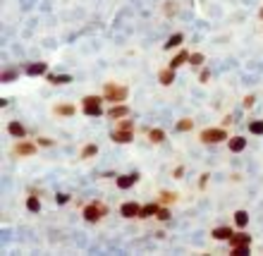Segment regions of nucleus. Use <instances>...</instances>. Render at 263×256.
Masks as SVG:
<instances>
[{"mask_svg": "<svg viewBox=\"0 0 263 256\" xmlns=\"http://www.w3.org/2000/svg\"><path fill=\"white\" fill-rule=\"evenodd\" d=\"M74 113H77V108H74V106H55V115H62V117H72Z\"/></svg>", "mask_w": 263, "mask_h": 256, "instance_id": "22", "label": "nucleus"}, {"mask_svg": "<svg viewBox=\"0 0 263 256\" xmlns=\"http://www.w3.org/2000/svg\"><path fill=\"white\" fill-rule=\"evenodd\" d=\"M148 139H151L153 144H163L165 142V132L158 129V127H156V129H148Z\"/></svg>", "mask_w": 263, "mask_h": 256, "instance_id": "21", "label": "nucleus"}, {"mask_svg": "<svg viewBox=\"0 0 263 256\" xmlns=\"http://www.w3.org/2000/svg\"><path fill=\"white\" fill-rule=\"evenodd\" d=\"M103 216H108V206H105V203L93 201V203L84 206V218H87L88 223H98Z\"/></svg>", "mask_w": 263, "mask_h": 256, "instance_id": "2", "label": "nucleus"}, {"mask_svg": "<svg viewBox=\"0 0 263 256\" xmlns=\"http://www.w3.org/2000/svg\"><path fill=\"white\" fill-rule=\"evenodd\" d=\"M254 103H256V96H251V93H249V96H244V108H251Z\"/></svg>", "mask_w": 263, "mask_h": 256, "instance_id": "33", "label": "nucleus"}, {"mask_svg": "<svg viewBox=\"0 0 263 256\" xmlns=\"http://www.w3.org/2000/svg\"><path fill=\"white\" fill-rule=\"evenodd\" d=\"M182 41H184V34H173V36L168 38V43H165V51H173L177 46H182Z\"/></svg>", "mask_w": 263, "mask_h": 256, "instance_id": "20", "label": "nucleus"}, {"mask_svg": "<svg viewBox=\"0 0 263 256\" xmlns=\"http://www.w3.org/2000/svg\"><path fill=\"white\" fill-rule=\"evenodd\" d=\"M27 74L29 77H43V74H48V62H31L29 67H27Z\"/></svg>", "mask_w": 263, "mask_h": 256, "instance_id": "9", "label": "nucleus"}, {"mask_svg": "<svg viewBox=\"0 0 263 256\" xmlns=\"http://www.w3.org/2000/svg\"><path fill=\"white\" fill-rule=\"evenodd\" d=\"M158 208H160V203L151 201V203H146V206H141V216H139V218H151V216H156Z\"/></svg>", "mask_w": 263, "mask_h": 256, "instance_id": "16", "label": "nucleus"}, {"mask_svg": "<svg viewBox=\"0 0 263 256\" xmlns=\"http://www.w3.org/2000/svg\"><path fill=\"white\" fill-rule=\"evenodd\" d=\"M38 146H53V139H48V137H38Z\"/></svg>", "mask_w": 263, "mask_h": 256, "instance_id": "35", "label": "nucleus"}, {"mask_svg": "<svg viewBox=\"0 0 263 256\" xmlns=\"http://www.w3.org/2000/svg\"><path fill=\"white\" fill-rule=\"evenodd\" d=\"M110 139L117 144H129L134 139V129H113V134H110Z\"/></svg>", "mask_w": 263, "mask_h": 256, "instance_id": "6", "label": "nucleus"}, {"mask_svg": "<svg viewBox=\"0 0 263 256\" xmlns=\"http://www.w3.org/2000/svg\"><path fill=\"white\" fill-rule=\"evenodd\" d=\"M139 182V175L137 172H129V175H120L117 177V187L120 189H129V187H134Z\"/></svg>", "mask_w": 263, "mask_h": 256, "instance_id": "7", "label": "nucleus"}, {"mask_svg": "<svg viewBox=\"0 0 263 256\" xmlns=\"http://www.w3.org/2000/svg\"><path fill=\"white\" fill-rule=\"evenodd\" d=\"M206 182H208V175H201V182H199V187H201V189L206 187Z\"/></svg>", "mask_w": 263, "mask_h": 256, "instance_id": "37", "label": "nucleus"}, {"mask_svg": "<svg viewBox=\"0 0 263 256\" xmlns=\"http://www.w3.org/2000/svg\"><path fill=\"white\" fill-rule=\"evenodd\" d=\"M7 132H10L15 139H24V137H27V129H24V125H19V122H10V125H7Z\"/></svg>", "mask_w": 263, "mask_h": 256, "instance_id": "12", "label": "nucleus"}, {"mask_svg": "<svg viewBox=\"0 0 263 256\" xmlns=\"http://www.w3.org/2000/svg\"><path fill=\"white\" fill-rule=\"evenodd\" d=\"M234 223H237V228H242V230H244L246 225H249V213L239 208V211L234 213Z\"/></svg>", "mask_w": 263, "mask_h": 256, "instance_id": "18", "label": "nucleus"}, {"mask_svg": "<svg viewBox=\"0 0 263 256\" xmlns=\"http://www.w3.org/2000/svg\"><path fill=\"white\" fill-rule=\"evenodd\" d=\"M175 199H177V194H175V192H160V203H163V206L173 203Z\"/></svg>", "mask_w": 263, "mask_h": 256, "instance_id": "27", "label": "nucleus"}, {"mask_svg": "<svg viewBox=\"0 0 263 256\" xmlns=\"http://www.w3.org/2000/svg\"><path fill=\"white\" fill-rule=\"evenodd\" d=\"M177 129H179V132H192V129H194V120H189V117L179 120V122H177Z\"/></svg>", "mask_w": 263, "mask_h": 256, "instance_id": "24", "label": "nucleus"}, {"mask_svg": "<svg viewBox=\"0 0 263 256\" xmlns=\"http://www.w3.org/2000/svg\"><path fill=\"white\" fill-rule=\"evenodd\" d=\"M237 244H251V237L244 232H234L232 239H230V247H237Z\"/></svg>", "mask_w": 263, "mask_h": 256, "instance_id": "17", "label": "nucleus"}, {"mask_svg": "<svg viewBox=\"0 0 263 256\" xmlns=\"http://www.w3.org/2000/svg\"><path fill=\"white\" fill-rule=\"evenodd\" d=\"M259 15H261V19H263V10H261V12H259Z\"/></svg>", "mask_w": 263, "mask_h": 256, "instance_id": "39", "label": "nucleus"}, {"mask_svg": "<svg viewBox=\"0 0 263 256\" xmlns=\"http://www.w3.org/2000/svg\"><path fill=\"white\" fill-rule=\"evenodd\" d=\"M158 82H160L163 86H170L173 82H175V70H173V67L160 70V72H158Z\"/></svg>", "mask_w": 263, "mask_h": 256, "instance_id": "11", "label": "nucleus"}, {"mask_svg": "<svg viewBox=\"0 0 263 256\" xmlns=\"http://www.w3.org/2000/svg\"><path fill=\"white\" fill-rule=\"evenodd\" d=\"M120 213H122L124 218H139V216H141V206H139L137 201H124V203L120 206Z\"/></svg>", "mask_w": 263, "mask_h": 256, "instance_id": "5", "label": "nucleus"}, {"mask_svg": "<svg viewBox=\"0 0 263 256\" xmlns=\"http://www.w3.org/2000/svg\"><path fill=\"white\" fill-rule=\"evenodd\" d=\"M55 201H58V203H67V201H70V194H58Z\"/></svg>", "mask_w": 263, "mask_h": 256, "instance_id": "36", "label": "nucleus"}, {"mask_svg": "<svg viewBox=\"0 0 263 256\" xmlns=\"http://www.w3.org/2000/svg\"><path fill=\"white\" fill-rule=\"evenodd\" d=\"M210 235H213V237H215V239H220V242H225V239H228V242H230V239H232V228H225V225H223V228H215L213 230V232H210Z\"/></svg>", "mask_w": 263, "mask_h": 256, "instance_id": "13", "label": "nucleus"}, {"mask_svg": "<svg viewBox=\"0 0 263 256\" xmlns=\"http://www.w3.org/2000/svg\"><path fill=\"white\" fill-rule=\"evenodd\" d=\"M96 153H98V146H96V144H88V146L82 148V158H91V156H96Z\"/></svg>", "mask_w": 263, "mask_h": 256, "instance_id": "25", "label": "nucleus"}, {"mask_svg": "<svg viewBox=\"0 0 263 256\" xmlns=\"http://www.w3.org/2000/svg\"><path fill=\"white\" fill-rule=\"evenodd\" d=\"M249 247H251V244H237V247H232V254L234 256H246L249 254Z\"/></svg>", "mask_w": 263, "mask_h": 256, "instance_id": "29", "label": "nucleus"}, {"mask_svg": "<svg viewBox=\"0 0 263 256\" xmlns=\"http://www.w3.org/2000/svg\"><path fill=\"white\" fill-rule=\"evenodd\" d=\"M46 79H48L51 84H70V82H72L70 74H46Z\"/></svg>", "mask_w": 263, "mask_h": 256, "instance_id": "19", "label": "nucleus"}, {"mask_svg": "<svg viewBox=\"0 0 263 256\" xmlns=\"http://www.w3.org/2000/svg\"><path fill=\"white\" fill-rule=\"evenodd\" d=\"M38 208H41V201H38L36 194H31L29 199H27V211H31V213H38Z\"/></svg>", "mask_w": 263, "mask_h": 256, "instance_id": "23", "label": "nucleus"}, {"mask_svg": "<svg viewBox=\"0 0 263 256\" xmlns=\"http://www.w3.org/2000/svg\"><path fill=\"white\" fill-rule=\"evenodd\" d=\"M225 139H230V137H228V132L223 127H208V129L201 132V142L204 144H220Z\"/></svg>", "mask_w": 263, "mask_h": 256, "instance_id": "4", "label": "nucleus"}, {"mask_svg": "<svg viewBox=\"0 0 263 256\" xmlns=\"http://www.w3.org/2000/svg\"><path fill=\"white\" fill-rule=\"evenodd\" d=\"M156 218H158V220H170V211H168L165 206H160L158 213H156Z\"/></svg>", "mask_w": 263, "mask_h": 256, "instance_id": "30", "label": "nucleus"}, {"mask_svg": "<svg viewBox=\"0 0 263 256\" xmlns=\"http://www.w3.org/2000/svg\"><path fill=\"white\" fill-rule=\"evenodd\" d=\"M34 153H36V144H31V142H19L15 146V156L27 158V156H34Z\"/></svg>", "mask_w": 263, "mask_h": 256, "instance_id": "8", "label": "nucleus"}, {"mask_svg": "<svg viewBox=\"0 0 263 256\" xmlns=\"http://www.w3.org/2000/svg\"><path fill=\"white\" fill-rule=\"evenodd\" d=\"M101 96H87V98H82V113L88 115V117H98V115H103V108H101Z\"/></svg>", "mask_w": 263, "mask_h": 256, "instance_id": "3", "label": "nucleus"}, {"mask_svg": "<svg viewBox=\"0 0 263 256\" xmlns=\"http://www.w3.org/2000/svg\"><path fill=\"white\" fill-rule=\"evenodd\" d=\"M184 175V168H175V177H182Z\"/></svg>", "mask_w": 263, "mask_h": 256, "instance_id": "38", "label": "nucleus"}, {"mask_svg": "<svg viewBox=\"0 0 263 256\" xmlns=\"http://www.w3.org/2000/svg\"><path fill=\"white\" fill-rule=\"evenodd\" d=\"M189 62H192L194 67H199V65H204V62H206L204 53H192V55H189Z\"/></svg>", "mask_w": 263, "mask_h": 256, "instance_id": "28", "label": "nucleus"}, {"mask_svg": "<svg viewBox=\"0 0 263 256\" xmlns=\"http://www.w3.org/2000/svg\"><path fill=\"white\" fill-rule=\"evenodd\" d=\"M117 129H134V122H132V120H122V122L117 125Z\"/></svg>", "mask_w": 263, "mask_h": 256, "instance_id": "31", "label": "nucleus"}, {"mask_svg": "<svg viewBox=\"0 0 263 256\" xmlns=\"http://www.w3.org/2000/svg\"><path fill=\"white\" fill-rule=\"evenodd\" d=\"M230 142V151L232 153H242L244 148H246V139L244 137H232V139H228Z\"/></svg>", "mask_w": 263, "mask_h": 256, "instance_id": "15", "label": "nucleus"}, {"mask_svg": "<svg viewBox=\"0 0 263 256\" xmlns=\"http://www.w3.org/2000/svg\"><path fill=\"white\" fill-rule=\"evenodd\" d=\"M208 79H210V72H208V70H201V74H199V82H201V84H206Z\"/></svg>", "mask_w": 263, "mask_h": 256, "instance_id": "34", "label": "nucleus"}, {"mask_svg": "<svg viewBox=\"0 0 263 256\" xmlns=\"http://www.w3.org/2000/svg\"><path fill=\"white\" fill-rule=\"evenodd\" d=\"M127 115H129V106H124V103H113V108L108 110V117H113V120H122Z\"/></svg>", "mask_w": 263, "mask_h": 256, "instance_id": "10", "label": "nucleus"}, {"mask_svg": "<svg viewBox=\"0 0 263 256\" xmlns=\"http://www.w3.org/2000/svg\"><path fill=\"white\" fill-rule=\"evenodd\" d=\"M17 77V72H2V77H0V82H12Z\"/></svg>", "mask_w": 263, "mask_h": 256, "instance_id": "32", "label": "nucleus"}, {"mask_svg": "<svg viewBox=\"0 0 263 256\" xmlns=\"http://www.w3.org/2000/svg\"><path fill=\"white\" fill-rule=\"evenodd\" d=\"M189 55H192L189 51H179V53H177V55L173 57V60H170V67H173V70H177V67H182L184 62H189Z\"/></svg>", "mask_w": 263, "mask_h": 256, "instance_id": "14", "label": "nucleus"}, {"mask_svg": "<svg viewBox=\"0 0 263 256\" xmlns=\"http://www.w3.org/2000/svg\"><path fill=\"white\" fill-rule=\"evenodd\" d=\"M127 96H129V89L127 86L105 84V89H103V98L110 101V103H122V101H127Z\"/></svg>", "mask_w": 263, "mask_h": 256, "instance_id": "1", "label": "nucleus"}, {"mask_svg": "<svg viewBox=\"0 0 263 256\" xmlns=\"http://www.w3.org/2000/svg\"><path fill=\"white\" fill-rule=\"evenodd\" d=\"M249 132H251V134H256V137H261V134H263V120L251 122V125H249Z\"/></svg>", "mask_w": 263, "mask_h": 256, "instance_id": "26", "label": "nucleus"}]
</instances>
